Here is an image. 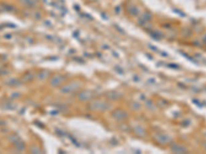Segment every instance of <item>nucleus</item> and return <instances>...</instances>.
<instances>
[{
    "label": "nucleus",
    "mask_w": 206,
    "mask_h": 154,
    "mask_svg": "<svg viewBox=\"0 0 206 154\" xmlns=\"http://www.w3.org/2000/svg\"><path fill=\"white\" fill-rule=\"evenodd\" d=\"M204 147H205V148H206V143H205V144H204Z\"/></svg>",
    "instance_id": "2"
},
{
    "label": "nucleus",
    "mask_w": 206,
    "mask_h": 154,
    "mask_svg": "<svg viewBox=\"0 0 206 154\" xmlns=\"http://www.w3.org/2000/svg\"><path fill=\"white\" fill-rule=\"evenodd\" d=\"M128 11L129 13L131 14V16H137L138 13H139V10H138V7L136 5H129L128 6Z\"/></svg>",
    "instance_id": "1"
}]
</instances>
